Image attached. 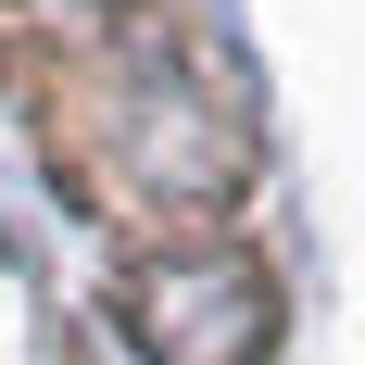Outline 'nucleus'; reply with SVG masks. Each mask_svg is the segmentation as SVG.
<instances>
[{"label": "nucleus", "mask_w": 365, "mask_h": 365, "mask_svg": "<svg viewBox=\"0 0 365 365\" xmlns=\"http://www.w3.org/2000/svg\"><path fill=\"white\" fill-rule=\"evenodd\" d=\"M126 302H139V340L164 365H252L264 328H277V290L252 277V252H215V240L202 252H164Z\"/></svg>", "instance_id": "1"}, {"label": "nucleus", "mask_w": 365, "mask_h": 365, "mask_svg": "<svg viewBox=\"0 0 365 365\" xmlns=\"http://www.w3.org/2000/svg\"><path fill=\"white\" fill-rule=\"evenodd\" d=\"M63 13H101V0H63Z\"/></svg>", "instance_id": "2"}]
</instances>
